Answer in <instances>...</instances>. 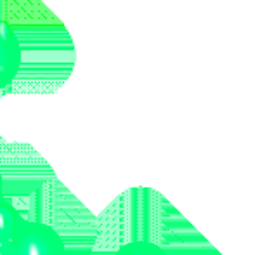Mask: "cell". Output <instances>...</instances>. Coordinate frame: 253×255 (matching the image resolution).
Here are the masks:
<instances>
[{"instance_id": "7a4b0ae2", "label": "cell", "mask_w": 253, "mask_h": 255, "mask_svg": "<svg viewBox=\"0 0 253 255\" xmlns=\"http://www.w3.org/2000/svg\"><path fill=\"white\" fill-rule=\"evenodd\" d=\"M23 49L16 30L7 21L0 19V91L9 87L19 73Z\"/></svg>"}, {"instance_id": "5b68a950", "label": "cell", "mask_w": 253, "mask_h": 255, "mask_svg": "<svg viewBox=\"0 0 253 255\" xmlns=\"http://www.w3.org/2000/svg\"><path fill=\"white\" fill-rule=\"evenodd\" d=\"M3 198H5V196H3V179H2V174H0V202H2Z\"/></svg>"}, {"instance_id": "6da1fadb", "label": "cell", "mask_w": 253, "mask_h": 255, "mask_svg": "<svg viewBox=\"0 0 253 255\" xmlns=\"http://www.w3.org/2000/svg\"><path fill=\"white\" fill-rule=\"evenodd\" d=\"M9 255H66V245L52 226L26 219Z\"/></svg>"}, {"instance_id": "3957f363", "label": "cell", "mask_w": 253, "mask_h": 255, "mask_svg": "<svg viewBox=\"0 0 253 255\" xmlns=\"http://www.w3.org/2000/svg\"><path fill=\"white\" fill-rule=\"evenodd\" d=\"M26 217H23V214L14 207L10 200L3 198L0 202V249L7 252V255Z\"/></svg>"}, {"instance_id": "277c9868", "label": "cell", "mask_w": 253, "mask_h": 255, "mask_svg": "<svg viewBox=\"0 0 253 255\" xmlns=\"http://www.w3.org/2000/svg\"><path fill=\"white\" fill-rule=\"evenodd\" d=\"M115 255H170L165 249H162L160 245L151 242H130L122 245L116 250Z\"/></svg>"}]
</instances>
